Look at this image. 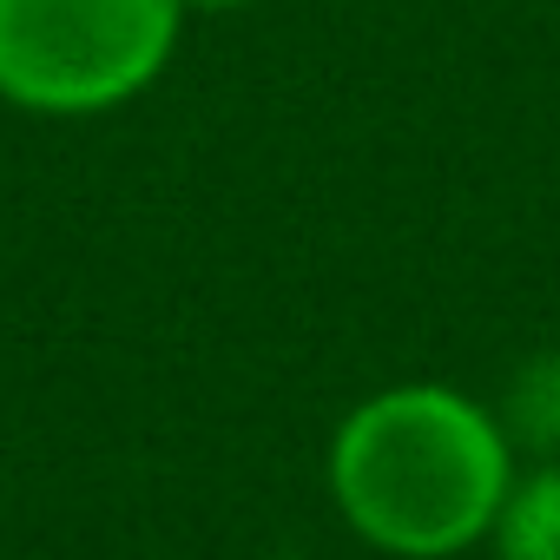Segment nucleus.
<instances>
[{"mask_svg":"<svg viewBox=\"0 0 560 560\" xmlns=\"http://www.w3.org/2000/svg\"><path fill=\"white\" fill-rule=\"evenodd\" d=\"M508 481L501 422L435 383L363 402L330 448V488L350 527L409 560H435L488 534Z\"/></svg>","mask_w":560,"mask_h":560,"instance_id":"1","label":"nucleus"},{"mask_svg":"<svg viewBox=\"0 0 560 560\" xmlns=\"http://www.w3.org/2000/svg\"><path fill=\"white\" fill-rule=\"evenodd\" d=\"M185 0H0V93L34 113H100L139 93Z\"/></svg>","mask_w":560,"mask_h":560,"instance_id":"2","label":"nucleus"},{"mask_svg":"<svg viewBox=\"0 0 560 560\" xmlns=\"http://www.w3.org/2000/svg\"><path fill=\"white\" fill-rule=\"evenodd\" d=\"M501 560H560V468H540L508 488L494 514Z\"/></svg>","mask_w":560,"mask_h":560,"instance_id":"3","label":"nucleus"},{"mask_svg":"<svg viewBox=\"0 0 560 560\" xmlns=\"http://www.w3.org/2000/svg\"><path fill=\"white\" fill-rule=\"evenodd\" d=\"M508 422L540 448L560 442V357H540V363L521 370V383L508 396Z\"/></svg>","mask_w":560,"mask_h":560,"instance_id":"4","label":"nucleus"},{"mask_svg":"<svg viewBox=\"0 0 560 560\" xmlns=\"http://www.w3.org/2000/svg\"><path fill=\"white\" fill-rule=\"evenodd\" d=\"M191 8H237V0H191Z\"/></svg>","mask_w":560,"mask_h":560,"instance_id":"5","label":"nucleus"}]
</instances>
